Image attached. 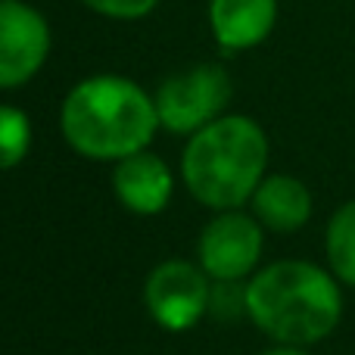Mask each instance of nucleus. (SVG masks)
Segmentation results:
<instances>
[{
	"mask_svg": "<svg viewBox=\"0 0 355 355\" xmlns=\"http://www.w3.org/2000/svg\"><path fill=\"white\" fill-rule=\"evenodd\" d=\"M60 125L69 147L81 156L125 159L153 141L159 112L135 81L97 75L81 81L66 97Z\"/></svg>",
	"mask_w": 355,
	"mask_h": 355,
	"instance_id": "nucleus-2",
	"label": "nucleus"
},
{
	"mask_svg": "<svg viewBox=\"0 0 355 355\" xmlns=\"http://www.w3.org/2000/svg\"><path fill=\"white\" fill-rule=\"evenodd\" d=\"M252 209L265 227L277 234H293L312 215V193L300 178L271 175L262 178V184L252 193Z\"/></svg>",
	"mask_w": 355,
	"mask_h": 355,
	"instance_id": "nucleus-10",
	"label": "nucleus"
},
{
	"mask_svg": "<svg viewBox=\"0 0 355 355\" xmlns=\"http://www.w3.org/2000/svg\"><path fill=\"white\" fill-rule=\"evenodd\" d=\"M246 315L277 343L312 346L337 331L343 293L324 268L284 259L246 284Z\"/></svg>",
	"mask_w": 355,
	"mask_h": 355,
	"instance_id": "nucleus-1",
	"label": "nucleus"
},
{
	"mask_svg": "<svg viewBox=\"0 0 355 355\" xmlns=\"http://www.w3.org/2000/svg\"><path fill=\"white\" fill-rule=\"evenodd\" d=\"M231 100V78L221 66H196L184 75H175L156 91L153 103L159 125L175 135H190L218 119Z\"/></svg>",
	"mask_w": 355,
	"mask_h": 355,
	"instance_id": "nucleus-4",
	"label": "nucleus"
},
{
	"mask_svg": "<svg viewBox=\"0 0 355 355\" xmlns=\"http://www.w3.org/2000/svg\"><path fill=\"white\" fill-rule=\"evenodd\" d=\"M277 19V0H212L209 22L225 50L256 47L268 37Z\"/></svg>",
	"mask_w": 355,
	"mask_h": 355,
	"instance_id": "nucleus-9",
	"label": "nucleus"
},
{
	"mask_svg": "<svg viewBox=\"0 0 355 355\" xmlns=\"http://www.w3.org/2000/svg\"><path fill=\"white\" fill-rule=\"evenodd\" d=\"M268 162V137L252 119L227 116L200 128L184 150V184L212 209H237L256 193Z\"/></svg>",
	"mask_w": 355,
	"mask_h": 355,
	"instance_id": "nucleus-3",
	"label": "nucleus"
},
{
	"mask_svg": "<svg viewBox=\"0 0 355 355\" xmlns=\"http://www.w3.org/2000/svg\"><path fill=\"white\" fill-rule=\"evenodd\" d=\"M50 28L35 6L0 0V87H19L44 66Z\"/></svg>",
	"mask_w": 355,
	"mask_h": 355,
	"instance_id": "nucleus-5",
	"label": "nucleus"
},
{
	"mask_svg": "<svg viewBox=\"0 0 355 355\" xmlns=\"http://www.w3.org/2000/svg\"><path fill=\"white\" fill-rule=\"evenodd\" d=\"M31 144V125L16 106H0V172L25 159Z\"/></svg>",
	"mask_w": 355,
	"mask_h": 355,
	"instance_id": "nucleus-12",
	"label": "nucleus"
},
{
	"mask_svg": "<svg viewBox=\"0 0 355 355\" xmlns=\"http://www.w3.org/2000/svg\"><path fill=\"white\" fill-rule=\"evenodd\" d=\"M85 6H91L100 16H112V19H141L153 10L159 0H81Z\"/></svg>",
	"mask_w": 355,
	"mask_h": 355,
	"instance_id": "nucleus-14",
	"label": "nucleus"
},
{
	"mask_svg": "<svg viewBox=\"0 0 355 355\" xmlns=\"http://www.w3.org/2000/svg\"><path fill=\"white\" fill-rule=\"evenodd\" d=\"M262 355H309V352H302L300 346H277V349H268Z\"/></svg>",
	"mask_w": 355,
	"mask_h": 355,
	"instance_id": "nucleus-15",
	"label": "nucleus"
},
{
	"mask_svg": "<svg viewBox=\"0 0 355 355\" xmlns=\"http://www.w3.org/2000/svg\"><path fill=\"white\" fill-rule=\"evenodd\" d=\"M209 290L206 275L190 262H162L150 275L144 300L153 318L168 331H184L196 324L209 312Z\"/></svg>",
	"mask_w": 355,
	"mask_h": 355,
	"instance_id": "nucleus-6",
	"label": "nucleus"
},
{
	"mask_svg": "<svg viewBox=\"0 0 355 355\" xmlns=\"http://www.w3.org/2000/svg\"><path fill=\"white\" fill-rule=\"evenodd\" d=\"M209 312L215 318H237L240 312H246V290L237 281H221L209 296Z\"/></svg>",
	"mask_w": 355,
	"mask_h": 355,
	"instance_id": "nucleus-13",
	"label": "nucleus"
},
{
	"mask_svg": "<svg viewBox=\"0 0 355 355\" xmlns=\"http://www.w3.org/2000/svg\"><path fill=\"white\" fill-rule=\"evenodd\" d=\"M327 262L343 284L355 287V200L343 202L327 221Z\"/></svg>",
	"mask_w": 355,
	"mask_h": 355,
	"instance_id": "nucleus-11",
	"label": "nucleus"
},
{
	"mask_svg": "<svg viewBox=\"0 0 355 355\" xmlns=\"http://www.w3.org/2000/svg\"><path fill=\"white\" fill-rule=\"evenodd\" d=\"M262 256V227L243 212H225L200 237L202 268L215 281H240Z\"/></svg>",
	"mask_w": 355,
	"mask_h": 355,
	"instance_id": "nucleus-7",
	"label": "nucleus"
},
{
	"mask_svg": "<svg viewBox=\"0 0 355 355\" xmlns=\"http://www.w3.org/2000/svg\"><path fill=\"white\" fill-rule=\"evenodd\" d=\"M112 184H116L119 200L137 215H156L159 209H166L168 196H172V175H168L166 162L144 150L119 162Z\"/></svg>",
	"mask_w": 355,
	"mask_h": 355,
	"instance_id": "nucleus-8",
	"label": "nucleus"
}]
</instances>
